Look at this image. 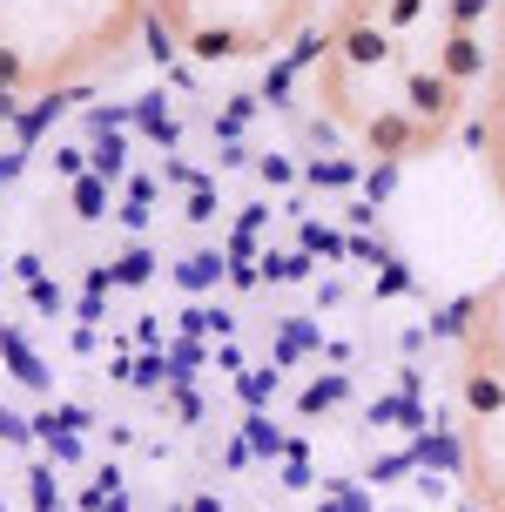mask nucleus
<instances>
[{
    "label": "nucleus",
    "instance_id": "9d476101",
    "mask_svg": "<svg viewBox=\"0 0 505 512\" xmlns=\"http://www.w3.org/2000/svg\"><path fill=\"white\" fill-rule=\"evenodd\" d=\"M34 512H61V499H54V472H34Z\"/></svg>",
    "mask_w": 505,
    "mask_h": 512
},
{
    "label": "nucleus",
    "instance_id": "f8f14e48",
    "mask_svg": "<svg viewBox=\"0 0 505 512\" xmlns=\"http://www.w3.org/2000/svg\"><path fill=\"white\" fill-rule=\"evenodd\" d=\"M250 445H256V452H283V438L270 432V425H263V418H250Z\"/></svg>",
    "mask_w": 505,
    "mask_h": 512
},
{
    "label": "nucleus",
    "instance_id": "20e7f679",
    "mask_svg": "<svg viewBox=\"0 0 505 512\" xmlns=\"http://www.w3.org/2000/svg\"><path fill=\"white\" fill-rule=\"evenodd\" d=\"M0 358L14 364V378H21V384H34V391H48V371H41V358L27 351V337L14 331V324H0Z\"/></svg>",
    "mask_w": 505,
    "mask_h": 512
},
{
    "label": "nucleus",
    "instance_id": "f3484780",
    "mask_svg": "<svg viewBox=\"0 0 505 512\" xmlns=\"http://www.w3.org/2000/svg\"><path fill=\"white\" fill-rule=\"evenodd\" d=\"M0 438H27V425L14 418V411H0Z\"/></svg>",
    "mask_w": 505,
    "mask_h": 512
},
{
    "label": "nucleus",
    "instance_id": "1a4fd4ad",
    "mask_svg": "<svg viewBox=\"0 0 505 512\" xmlns=\"http://www.w3.org/2000/svg\"><path fill=\"white\" fill-rule=\"evenodd\" d=\"M196 54H236V34H229V27H202Z\"/></svg>",
    "mask_w": 505,
    "mask_h": 512
},
{
    "label": "nucleus",
    "instance_id": "dca6fc26",
    "mask_svg": "<svg viewBox=\"0 0 505 512\" xmlns=\"http://www.w3.org/2000/svg\"><path fill=\"white\" fill-rule=\"evenodd\" d=\"M7 81H21V54H7V48H0V88H7Z\"/></svg>",
    "mask_w": 505,
    "mask_h": 512
},
{
    "label": "nucleus",
    "instance_id": "f03ea898",
    "mask_svg": "<svg viewBox=\"0 0 505 512\" xmlns=\"http://www.w3.org/2000/svg\"><path fill=\"white\" fill-rule=\"evenodd\" d=\"M438 75L452 81V88H458V81H479L485 75V48L472 41V34H452V41H445V54H438Z\"/></svg>",
    "mask_w": 505,
    "mask_h": 512
},
{
    "label": "nucleus",
    "instance_id": "7ed1b4c3",
    "mask_svg": "<svg viewBox=\"0 0 505 512\" xmlns=\"http://www.w3.org/2000/svg\"><path fill=\"white\" fill-rule=\"evenodd\" d=\"M364 135H371V149H378V155H404L411 142H418V128H411V115H404V108L371 115V128H364Z\"/></svg>",
    "mask_w": 505,
    "mask_h": 512
},
{
    "label": "nucleus",
    "instance_id": "423d86ee",
    "mask_svg": "<svg viewBox=\"0 0 505 512\" xmlns=\"http://www.w3.org/2000/svg\"><path fill=\"white\" fill-rule=\"evenodd\" d=\"M344 398H351V378L337 371V378H317L303 391V411H330V405H344Z\"/></svg>",
    "mask_w": 505,
    "mask_h": 512
},
{
    "label": "nucleus",
    "instance_id": "2eb2a0df",
    "mask_svg": "<svg viewBox=\"0 0 505 512\" xmlns=\"http://www.w3.org/2000/svg\"><path fill=\"white\" fill-rule=\"evenodd\" d=\"M216 270H223V263H216V256H196V263H189V270H182V277H189V283H209V277H216Z\"/></svg>",
    "mask_w": 505,
    "mask_h": 512
},
{
    "label": "nucleus",
    "instance_id": "a211bd4d",
    "mask_svg": "<svg viewBox=\"0 0 505 512\" xmlns=\"http://www.w3.org/2000/svg\"><path fill=\"white\" fill-rule=\"evenodd\" d=\"M499 512H505V492H499Z\"/></svg>",
    "mask_w": 505,
    "mask_h": 512
},
{
    "label": "nucleus",
    "instance_id": "6e6552de",
    "mask_svg": "<svg viewBox=\"0 0 505 512\" xmlns=\"http://www.w3.org/2000/svg\"><path fill=\"white\" fill-rule=\"evenodd\" d=\"M418 459L438 465V472H452V465H458V445H452V438H425V445H418Z\"/></svg>",
    "mask_w": 505,
    "mask_h": 512
},
{
    "label": "nucleus",
    "instance_id": "ddd939ff",
    "mask_svg": "<svg viewBox=\"0 0 505 512\" xmlns=\"http://www.w3.org/2000/svg\"><path fill=\"white\" fill-rule=\"evenodd\" d=\"M404 465H411V452H398V459H378V465H371V479H378V486H391Z\"/></svg>",
    "mask_w": 505,
    "mask_h": 512
},
{
    "label": "nucleus",
    "instance_id": "4468645a",
    "mask_svg": "<svg viewBox=\"0 0 505 512\" xmlns=\"http://www.w3.org/2000/svg\"><path fill=\"white\" fill-rule=\"evenodd\" d=\"M142 277H149V256H128L122 270H115V283H142Z\"/></svg>",
    "mask_w": 505,
    "mask_h": 512
},
{
    "label": "nucleus",
    "instance_id": "0eeeda50",
    "mask_svg": "<svg viewBox=\"0 0 505 512\" xmlns=\"http://www.w3.org/2000/svg\"><path fill=\"white\" fill-rule=\"evenodd\" d=\"M344 54H351V61H364V68H371V61H384V34L378 27H351V34H344Z\"/></svg>",
    "mask_w": 505,
    "mask_h": 512
},
{
    "label": "nucleus",
    "instance_id": "f257e3e1",
    "mask_svg": "<svg viewBox=\"0 0 505 512\" xmlns=\"http://www.w3.org/2000/svg\"><path fill=\"white\" fill-rule=\"evenodd\" d=\"M404 108H411V115H418V122H452L458 115V88L445 75H411L404 81Z\"/></svg>",
    "mask_w": 505,
    "mask_h": 512
},
{
    "label": "nucleus",
    "instance_id": "9b49d317",
    "mask_svg": "<svg viewBox=\"0 0 505 512\" xmlns=\"http://www.w3.org/2000/svg\"><path fill=\"white\" fill-rule=\"evenodd\" d=\"M485 7H492V0H452V21H458V34H465V27L479 21Z\"/></svg>",
    "mask_w": 505,
    "mask_h": 512
},
{
    "label": "nucleus",
    "instance_id": "39448f33",
    "mask_svg": "<svg viewBox=\"0 0 505 512\" xmlns=\"http://www.w3.org/2000/svg\"><path fill=\"white\" fill-rule=\"evenodd\" d=\"M465 405H472V411H499L505 405V384L492 378V371H472V378H465Z\"/></svg>",
    "mask_w": 505,
    "mask_h": 512
}]
</instances>
